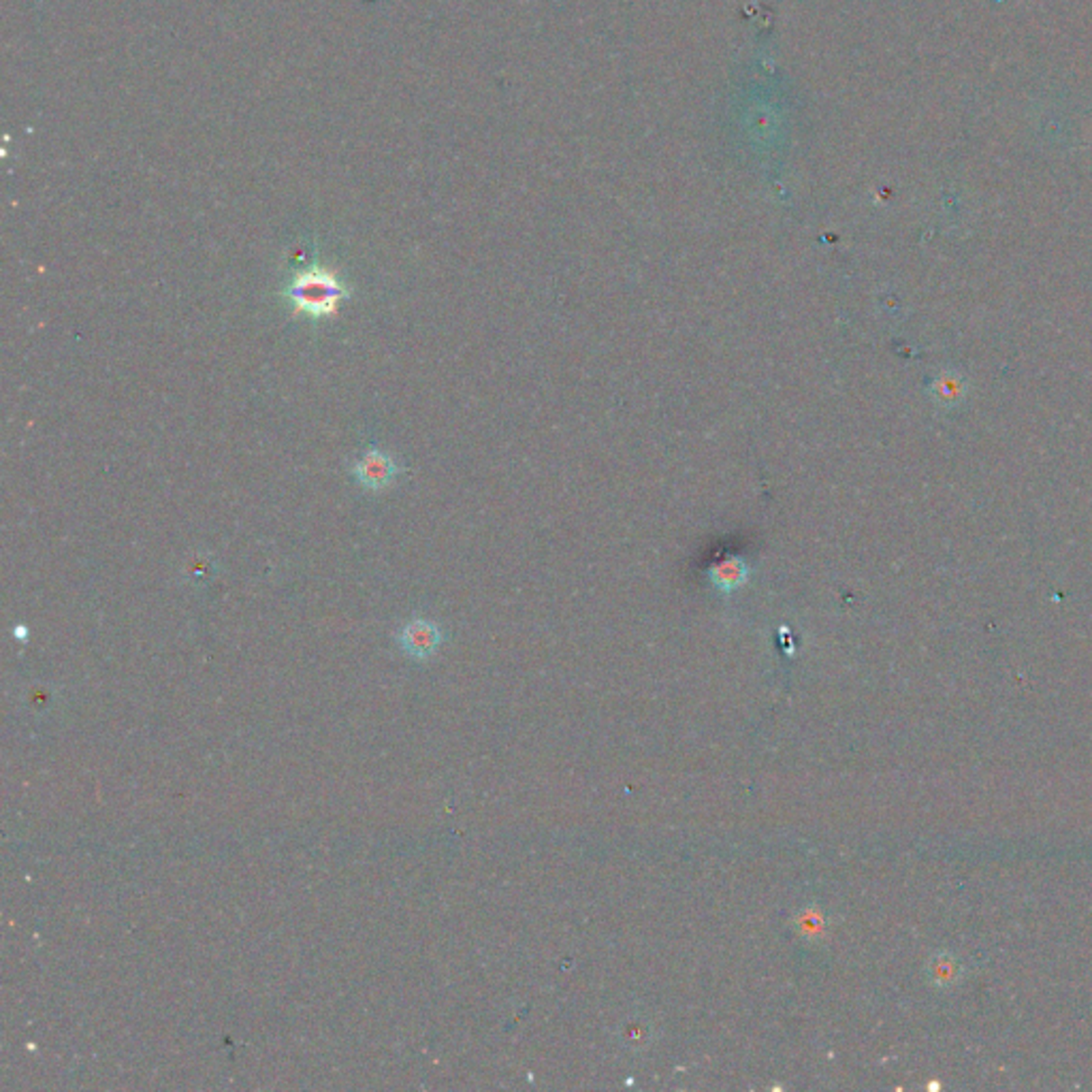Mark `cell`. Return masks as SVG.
<instances>
[{
	"label": "cell",
	"mask_w": 1092,
	"mask_h": 1092,
	"mask_svg": "<svg viewBox=\"0 0 1092 1092\" xmlns=\"http://www.w3.org/2000/svg\"><path fill=\"white\" fill-rule=\"evenodd\" d=\"M350 291L339 277L320 267L319 263L294 274L286 286L284 299L293 305L294 316H308L311 320L329 319L338 311L339 303L348 299Z\"/></svg>",
	"instance_id": "obj_1"
},
{
	"label": "cell",
	"mask_w": 1092,
	"mask_h": 1092,
	"mask_svg": "<svg viewBox=\"0 0 1092 1092\" xmlns=\"http://www.w3.org/2000/svg\"><path fill=\"white\" fill-rule=\"evenodd\" d=\"M402 467L391 459L389 455L380 453V450H367L359 456L352 474H355L356 483L367 491H383L395 483L400 476Z\"/></svg>",
	"instance_id": "obj_2"
},
{
	"label": "cell",
	"mask_w": 1092,
	"mask_h": 1092,
	"mask_svg": "<svg viewBox=\"0 0 1092 1092\" xmlns=\"http://www.w3.org/2000/svg\"><path fill=\"white\" fill-rule=\"evenodd\" d=\"M440 629H438V626H433L431 621L425 619L410 621L408 626L403 627L400 636L403 651H406L408 655L416 657V660H425V657L433 655L438 645H440Z\"/></svg>",
	"instance_id": "obj_3"
},
{
	"label": "cell",
	"mask_w": 1092,
	"mask_h": 1092,
	"mask_svg": "<svg viewBox=\"0 0 1092 1092\" xmlns=\"http://www.w3.org/2000/svg\"><path fill=\"white\" fill-rule=\"evenodd\" d=\"M619 1037L626 1048L636 1051L645 1050L649 1048L653 1039H655V1026H653V1022L646 1020L645 1015H632V1018H626L621 1022Z\"/></svg>",
	"instance_id": "obj_4"
},
{
	"label": "cell",
	"mask_w": 1092,
	"mask_h": 1092,
	"mask_svg": "<svg viewBox=\"0 0 1092 1092\" xmlns=\"http://www.w3.org/2000/svg\"><path fill=\"white\" fill-rule=\"evenodd\" d=\"M745 576H747V568H745L741 559H727V562H721L710 570V579L721 591H732V589L741 587Z\"/></svg>",
	"instance_id": "obj_5"
},
{
	"label": "cell",
	"mask_w": 1092,
	"mask_h": 1092,
	"mask_svg": "<svg viewBox=\"0 0 1092 1092\" xmlns=\"http://www.w3.org/2000/svg\"><path fill=\"white\" fill-rule=\"evenodd\" d=\"M934 389H937V395L941 397V400L954 403V402L961 400V395H962V391H964V384L961 383V380L956 378V375L947 374V375H943V378H939V383H937V386H934Z\"/></svg>",
	"instance_id": "obj_6"
}]
</instances>
